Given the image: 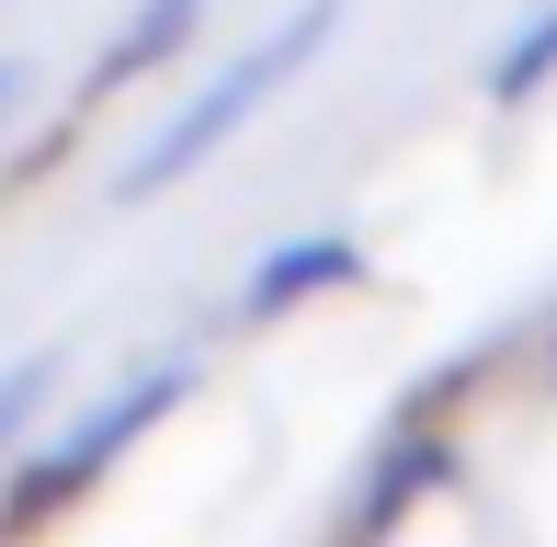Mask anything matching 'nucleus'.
Wrapping results in <instances>:
<instances>
[{"instance_id":"f257e3e1","label":"nucleus","mask_w":557,"mask_h":547,"mask_svg":"<svg viewBox=\"0 0 557 547\" xmlns=\"http://www.w3.org/2000/svg\"><path fill=\"white\" fill-rule=\"evenodd\" d=\"M194 377H206L194 354H137V365H125V377H114L81 422H58L46 445L23 434L12 457H0V536H23V525H46V513H69L81 490H103L114 467H125V445L160 434V422L194 400Z\"/></svg>"},{"instance_id":"f03ea898","label":"nucleus","mask_w":557,"mask_h":547,"mask_svg":"<svg viewBox=\"0 0 557 547\" xmlns=\"http://www.w3.org/2000/svg\"><path fill=\"white\" fill-rule=\"evenodd\" d=\"M331 23H342V0H296V12H285V23H273V35H250V46H239V58H227V69H216V81H194V92H183V104H171V114H160V137H148V148H137V160H125V171H114V206H160V194H171V183H183V171H206V160H216V148H227V137H239V126H250V114H262V104H273V92H285V81H296V69H308V58H319V46H331Z\"/></svg>"},{"instance_id":"7ed1b4c3","label":"nucleus","mask_w":557,"mask_h":547,"mask_svg":"<svg viewBox=\"0 0 557 547\" xmlns=\"http://www.w3.org/2000/svg\"><path fill=\"white\" fill-rule=\"evenodd\" d=\"M342 285H364V240H342V229L273 240V252L250 263V285H239V319H250V331H273V319H296L308 296H342Z\"/></svg>"},{"instance_id":"20e7f679","label":"nucleus","mask_w":557,"mask_h":547,"mask_svg":"<svg viewBox=\"0 0 557 547\" xmlns=\"http://www.w3.org/2000/svg\"><path fill=\"white\" fill-rule=\"evenodd\" d=\"M444 467H455V445H444V434H398L387 457H375L364 479H352V513H342V536H352V547H375V536L398 525V513L421 502V490L444 479Z\"/></svg>"},{"instance_id":"39448f33","label":"nucleus","mask_w":557,"mask_h":547,"mask_svg":"<svg viewBox=\"0 0 557 547\" xmlns=\"http://www.w3.org/2000/svg\"><path fill=\"white\" fill-rule=\"evenodd\" d=\"M194 23H206V0H137L125 12V35L103 46V81H137V69H171L194 46Z\"/></svg>"},{"instance_id":"423d86ee","label":"nucleus","mask_w":557,"mask_h":547,"mask_svg":"<svg viewBox=\"0 0 557 547\" xmlns=\"http://www.w3.org/2000/svg\"><path fill=\"white\" fill-rule=\"evenodd\" d=\"M546 81H557V0H546V12H523L512 46L490 58V104L523 114V104H546Z\"/></svg>"},{"instance_id":"0eeeda50","label":"nucleus","mask_w":557,"mask_h":547,"mask_svg":"<svg viewBox=\"0 0 557 547\" xmlns=\"http://www.w3.org/2000/svg\"><path fill=\"white\" fill-rule=\"evenodd\" d=\"M58 365H69V354H23V365H0V457L35 434L46 400H58Z\"/></svg>"},{"instance_id":"6e6552de","label":"nucleus","mask_w":557,"mask_h":547,"mask_svg":"<svg viewBox=\"0 0 557 547\" xmlns=\"http://www.w3.org/2000/svg\"><path fill=\"white\" fill-rule=\"evenodd\" d=\"M23 92H35V81H23V58H0V126L23 114Z\"/></svg>"},{"instance_id":"1a4fd4ad","label":"nucleus","mask_w":557,"mask_h":547,"mask_svg":"<svg viewBox=\"0 0 557 547\" xmlns=\"http://www.w3.org/2000/svg\"><path fill=\"white\" fill-rule=\"evenodd\" d=\"M546 365H557V342H546Z\"/></svg>"}]
</instances>
